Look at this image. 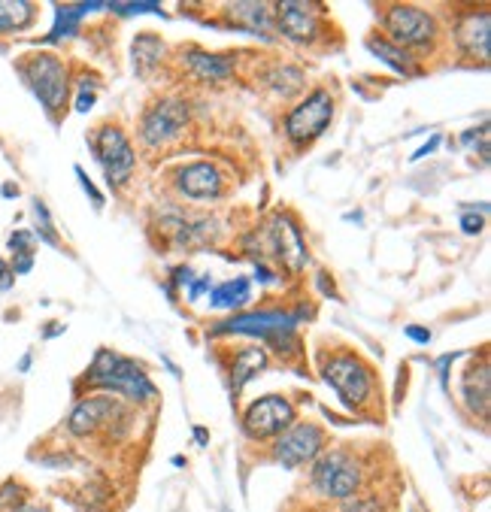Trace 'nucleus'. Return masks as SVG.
Instances as JSON below:
<instances>
[{"label":"nucleus","mask_w":491,"mask_h":512,"mask_svg":"<svg viewBox=\"0 0 491 512\" xmlns=\"http://www.w3.org/2000/svg\"><path fill=\"white\" fill-rule=\"evenodd\" d=\"M322 379L337 391V397L349 406V409H358L370 400L373 394V370L352 352H340L334 358H328L322 364Z\"/></svg>","instance_id":"20e7f679"},{"label":"nucleus","mask_w":491,"mask_h":512,"mask_svg":"<svg viewBox=\"0 0 491 512\" xmlns=\"http://www.w3.org/2000/svg\"><path fill=\"white\" fill-rule=\"evenodd\" d=\"M267 243V252L276 255L282 264H288L291 270H301L307 264V249H304V240H301V231L294 228L291 219H273V225L264 231L261 237Z\"/></svg>","instance_id":"9b49d317"},{"label":"nucleus","mask_w":491,"mask_h":512,"mask_svg":"<svg viewBox=\"0 0 491 512\" xmlns=\"http://www.w3.org/2000/svg\"><path fill=\"white\" fill-rule=\"evenodd\" d=\"M488 34H491V19L488 13H467L461 16L458 28H455V40H458V49L479 61V64H488Z\"/></svg>","instance_id":"2eb2a0df"},{"label":"nucleus","mask_w":491,"mask_h":512,"mask_svg":"<svg viewBox=\"0 0 491 512\" xmlns=\"http://www.w3.org/2000/svg\"><path fill=\"white\" fill-rule=\"evenodd\" d=\"M76 176H79V182L85 185V194H91V200H94V207H97V210H101V207H104V197H101V194H97V191H94L91 179H88V176H85V173H82L79 167H76Z\"/></svg>","instance_id":"bb28decb"},{"label":"nucleus","mask_w":491,"mask_h":512,"mask_svg":"<svg viewBox=\"0 0 491 512\" xmlns=\"http://www.w3.org/2000/svg\"><path fill=\"white\" fill-rule=\"evenodd\" d=\"M19 512H49L46 506H37V503H25V506H19Z\"/></svg>","instance_id":"7c9ffc66"},{"label":"nucleus","mask_w":491,"mask_h":512,"mask_svg":"<svg viewBox=\"0 0 491 512\" xmlns=\"http://www.w3.org/2000/svg\"><path fill=\"white\" fill-rule=\"evenodd\" d=\"M10 249L16 252L13 270H19V273L31 270V261H34V252H31V234H25V231L13 234V240H10Z\"/></svg>","instance_id":"b1692460"},{"label":"nucleus","mask_w":491,"mask_h":512,"mask_svg":"<svg viewBox=\"0 0 491 512\" xmlns=\"http://www.w3.org/2000/svg\"><path fill=\"white\" fill-rule=\"evenodd\" d=\"M94 155L101 161L104 173H107V182L113 188L125 185L137 167V155H134V146L128 140V134L119 128V125H104L94 131Z\"/></svg>","instance_id":"0eeeda50"},{"label":"nucleus","mask_w":491,"mask_h":512,"mask_svg":"<svg viewBox=\"0 0 491 512\" xmlns=\"http://www.w3.org/2000/svg\"><path fill=\"white\" fill-rule=\"evenodd\" d=\"M101 4H82V7H58V19H55V28H52V34L46 37V43H55V40H61V37H73V31H76V25H79V16H85V13H91V10H97Z\"/></svg>","instance_id":"412c9836"},{"label":"nucleus","mask_w":491,"mask_h":512,"mask_svg":"<svg viewBox=\"0 0 491 512\" xmlns=\"http://www.w3.org/2000/svg\"><path fill=\"white\" fill-rule=\"evenodd\" d=\"M294 425V406L282 394H264L252 400L243 413V431L252 440H273Z\"/></svg>","instance_id":"6e6552de"},{"label":"nucleus","mask_w":491,"mask_h":512,"mask_svg":"<svg viewBox=\"0 0 491 512\" xmlns=\"http://www.w3.org/2000/svg\"><path fill=\"white\" fill-rule=\"evenodd\" d=\"M34 13V4H25V0H0V34L25 31L34 25Z\"/></svg>","instance_id":"6ab92c4d"},{"label":"nucleus","mask_w":491,"mask_h":512,"mask_svg":"<svg viewBox=\"0 0 491 512\" xmlns=\"http://www.w3.org/2000/svg\"><path fill=\"white\" fill-rule=\"evenodd\" d=\"M364 485V467L355 455L334 449L313 461V488L328 500H349Z\"/></svg>","instance_id":"f03ea898"},{"label":"nucleus","mask_w":491,"mask_h":512,"mask_svg":"<svg viewBox=\"0 0 491 512\" xmlns=\"http://www.w3.org/2000/svg\"><path fill=\"white\" fill-rule=\"evenodd\" d=\"M185 125H188V107L176 97H167V100H161V104H155V110L146 113L143 128H140V140L146 146L158 149V146L179 140Z\"/></svg>","instance_id":"9d476101"},{"label":"nucleus","mask_w":491,"mask_h":512,"mask_svg":"<svg viewBox=\"0 0 491 512\" xmlns=\"http://www.w3.org/2000/svg\"><path fill=\"white\" fill-rule=\"evenodd\" d=\"M434 149H437V137H434V143H428V146H422V149H419V152H416L413 158H422V155H428V152H434Z\"/></svg>","instance_id":"2f4dec72"},{"label":"nucleus","mask_w":491,"mask_h":512,"mask_svg":"<svg viewBox=\"0 0 491 512\" xmlns=\"http://www.w3.org/2000/svg\"><path fill=\"white\" fill-rule=\"evenodd\" d=\"M334 119V97L325 88H316L310 97H304L298 107H294L285 119V134L291 143L307 146L316 137L325 134V128Z\"/></svg>","instance_id":"423d86ee"},{"label":"nucleus","mask_w":491,"mask_h":512,"mask_svg":"<svg viewBox=\"0 0 491 512\" xmlns=\"http://www.w3.org/2000/svg\"><path fill=\"white\" fill-rule=\"evenodd\" d=\"M116 413V400L110 394H94L76 403L70 413V434L73 437H88L91 431L101 428L110 416Z\"/></svg>","instance_id":"dca6fc26"},{"label":"nucleus","mask_w":491,"mask_h":512,"mask_svg":"<svg viewBox=\"0 0 491 512\" xmlns=\"http://www.w3.org/2000/svg\"><path fill=\"white\" fill-rule=\"evenodd\" d=\"M249 300V282L246 279H234V282H225V285H219L216 291H213V297H210V303L213 306H225V310H240V306Z\"/></svg>","instance_id":"4be33fe9"},{"label":"nucleus","mask_w":491,"mask_h":512,"mask_svg":"<svg viewBox=\"0 0 491 512\" xmlns=\"http://www.w3.org/2000/svg\"><path fill=\"white\" fill-rule=\"evenodd\" d=\"M382 28L388 34V43L401 49H425L437 37V22L431 13L410 7V4H391L382 10Z\"/></svg>","instance_id":"39448f33"},{"label":"nucleus","mask_w":491,"mask_h":512,"mask_svg":"<svg viewBox=\"0 0 491 512\" xmlns=\"http://www.w3.org/2000/svg\"><path fill=\"white\" fill-rule=\"evenodd\" d=\"M19 70H22L25 82L31 85V91L40 97V104L49 113L64 110L70 85H67V67H64V61L58 55H52V52L28 55V58L19 61Z\"/></svg>","instance_id":"7ed1b4c3"},{"label":"nucleus","mask_w":491,"mask_h":512,"mask_svg":"<svg viewBox=\"0 0 491 512\" xmlns=\"http://www.w3.org/2000/svg\"><path fill=\"white\" fill-rule=\"evenodd\" d=\"M276 25L294 43H313L319 37V16L313 4H279Z\"/></svg>","instance_id":"ddd939ff"},{"label":"nucleus","mask_w":491,"mask_h":512,"mask_svg":"<svg viewBox=\"0 0 491 512\" xmlns=\"http://www.w3.org/2000/svg\"><path fill=\"white\" fill-rule=\"evenodd\" d=\"M407 334H410V340H416V343H431V331H428V328L410 325V328H407Z\"/></svg>","instance_id":"c85d7f7f"},{"label":"nucleus","mask_w":491,"mask_h":512,"mask_svg":"<svg viewBox=\"0 0 491 512\" xmlns=\"http://www.w3.org/2000/svg\"><path fill=\"white\" fill-rule=\"evenodd\" d=\"M185 67L194 73V76H201V79H225L234 73V58L228 55H210V52H201V49H188L182 55Z\"/></svg>","instance_id":"f3484780"},{"label":"nucleus","mask_w":491,"mask_h":512,"mask_svg":"<svg viewBox=\"0 0 491 512\" xmlns=\"http://www.w3.org/2000/svg\"><path fill=\"white\" fill-rule=\"evenodd\" d=\"M110 10H113V13H119V16H143V13H161V7H158V4H113Z\"/></svg>","instance_id":"a878e982"},{"label":"nucleus","mask_w":491,"mask_h":512,"mask_svg":"<svg viewBox=\"0 0 491 512\" xmlns=\"http://www.w3.org/2000/svg\"><path fill=\"white\" fill-rule=\"evenodd\" d=\"M267 367V355L261 349H243L240 358L234 361V373H231V382H234V394L255 376Z\"/></svg>","instance_id":"aec40b11"},{"label":"nucleus","mask_w":491,"mask_h":512,"mask_svg":"<svg viewBox=\"0 0 491 512\" xmlns=\"http://www.w3.org/2000/svg\"><path fill=\"white\" fill-rule=\"evenodd\" d=\"M461 228H464L467 234H476V231L482 228V219H473V216H464V219H461Z\"/></svg>","instance_id":"c756f323"},{"label":"nucleus","mask_w":491,"mask_h":512,"mask_svg":"<svg viewBox=\"0 0 491 512\" xmlns=\"http://www.w3.org/2000/svg\"><path fill=\"white\" fill-rule=\"evenodd\" d=\"M91 107H94V91L82 85V91H79V97H76V110H79V113H88Z\"/></svg>","instance_id":"cd10ccee"},{"label":"nucleus","mask_w":491,"mask_h":512,"mask_svg":"<svg viewBox=\"0 0 491 512\" xmlns=\"http://www.w3.org/2000/svg\"><path fill=\"white\" fill-rule=\"evenodd\" d=\"M294 328V316L273 310V313H246L240 319H231L225 325L216 328V337L222 334H249V337H270L276 331H291Z\"/></svg>","instance_id":"4468645a"},{"label":"nucleus","mask_w":491,"mask_h":512,"mask_svg":"<svg viewBox=\"0 0 491 512\" xmlns=\"http://www.w3.org/2000/svg\"><path fill=\"white\" fill-rule=\"evenodd\" d=\"M85 382L94 388H107V391H119L131 400H149L155 397V382L143 373V367H137L134 361L116 355V352H97L94 364L85 373Z\"/></svg>","instance_id":"f257e3e1"},{"label":"nucleus","mask_w":491,"mask_h":512,"mask_svg":"<svg viewBox=\"0 0 491 512\" xmlns=\"http://www.w3.org/2000/svg\"><path fill=\"white\" fill-rule=\"evenodd\" d=\"M367 49H370L382 64H388L391 70H398V73H404V76H416V73H419L413 55H410L407 49L395 46V43H388L385 37H370V40H367Z\"/></svg>","instance_id":"a211bd4d"},{"label":"nucleus","mask_w":491,"mask_h":512,"mask_svg":"<svg viewBox=\"0 0 491 512\" xmlns=\"http://www.w3.org/2000/svg\"><path fill=\"white\" fill-rule=\"evenodd\" d=\"M164 55V46H161V40L158 37H152V34H143L140 40H134V64H137V70L140 73H149L155 64H158V58Z\"/></svg>","instance_id":"5701e85b"},{"label":"nucleus","mask_w":491,"mask_h":512,"mask_svg":"<svg viewBox=\"0 0 491 512\" xmlns=\"http://www.w3.org/2000/svg\"><path fill=\"white\" fill-rule=\"evenodd\" d=\"M340 512H385V503L379 497H358L355 494V497L343 500Z\"/></svg>","instance_id":"393cba45"},{"label":"nucleus","mask_w":491,"mask_h":512,"mask_svg":"<svg viewBox=\"0 0 491 512\" xmlns=\"http://www.w3.org/2000/svg\"><path fill=\"white\" fill-rule=\"evenodd\" d=\"M325 449V434L316 425H291L285 428L276 443H273V458L282 467H301L310 464L322 455Z\"/></svg>","instance_id":"1a4fd4ad"},{"label":"nucleus","mask_w":491,"mask_h":512,"mask_svg":"<svg viewBox=\"0 0 491 512\" xmlns=\"http://www.w3.org/2000/svg\"><path fill=\"white\" fill-rule=\"evenodd\" d=\"M222 173L216 164L210 161H198V164H188L176 173V188L179 194L191 197V200H213L222 194Z\"/></svg>","instance_id":"f8f14e48"}]
</instances>
